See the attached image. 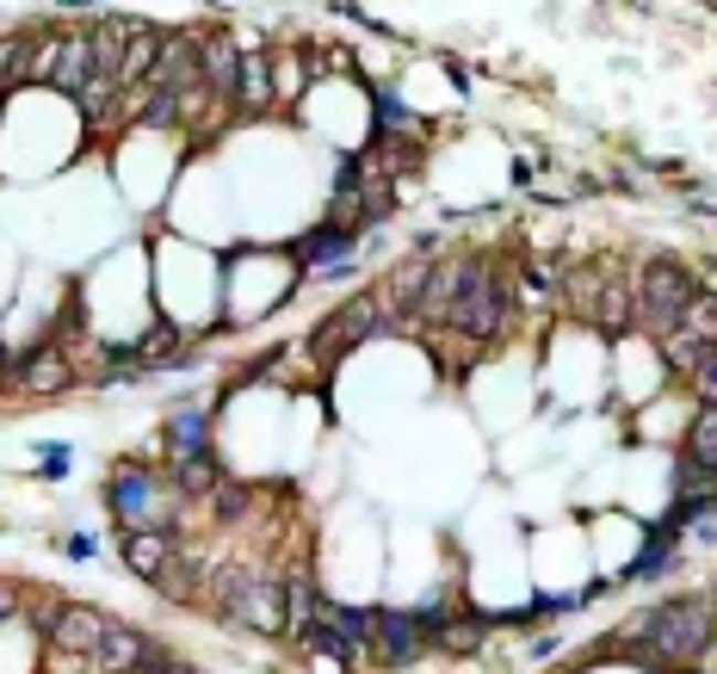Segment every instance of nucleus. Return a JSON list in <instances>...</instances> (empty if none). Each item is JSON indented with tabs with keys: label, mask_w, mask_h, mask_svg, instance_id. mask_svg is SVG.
Returning <instances> with one entry per match:
<instances>
[{
	"label": "nucleus",
	"mask_w": 717,
	"mask_h": 674,
	"mask_svg": "<svg viewBox=\"0 0 717 674\" xmlns=\"http://www.w3.org/2000/svg\"><path fill=\"white\" fill-rule=\"evenodd\" d=\"M674 569V538L650 533V545H643V557L631 569H624V581H655V576H668Z\"/></svg>",
	"instance_id": "21"
},
{
	"label": "nucleus",
	"mask_w": 717,
	"mask_h": 674,
	"mask_svg": "<svg viewBox=\"0 0 717 674\" xmlns=\"http://www.w3.org/2000/svg\"><path fill=\"white\" fill-rule=\"evenodd\" d=\"M711 607H717V588H711Z\"/></svg>",
	"instance_id": "31"
},
{
	"label": "nucleus",
	"mask_w": 717,
	"mask_h": 674,
	"mask_svg": "<svg viewBox=\"0 0 717 674\" xmlns=\"http://www.w3.org/2000/svg\"><path fill=\"white\" fill-rule=\"evenodd\" d=\"M211 502H217V520H223V526H235V520L248 514V489H242V483H223Z\"/></svg>",
	"instance_id": "25"
},
{
	"label": "nucleus",
	"mask_w": 717,
	"mask_h": 674,
	"mask_svg": "<svg viewBox=\"0 0 717 674\" xmlns=\"http://www.w3.org/2000/svg\"><path fill=\"white\" fill-rule=\"evenodd\" d=\"M693 298H699V291H693V279H686L681 260H650V267L631 279V315H638V329H650L655 341L681 334Z\"/></svg>",
	"instance_id": "4"
},
{
	"label": "nucleus",
	"mask_w": 717,
	"mask_h": 674,
	"mask_svg": "<svg viewBox=\"0 0 717 674\" xmlns=\"http://www.w3.org/2000/svg\"><path fill=\"white\" fill-rule=\"evenodd\" d=\"M75 471V452H68V446H44V464H38V477H50V483H56V477H68Z\"/></svg>",
	"instance_id": "27"
},
{
	"label": "nucleus",
	"mask_w": 717,
	"mask_h": 674,
	"mask_svg": "<svg viewBox=\"0 0 717 674\" xmlns=\"http://www.w3.org/2000/svg\"><path fill=\"white\" fill-rule=\"evenodd\" d=\"M217 612L242 631L285 638V581L260 576V569H223L217 576Z\"/></svg>",
	"instance_id": "5"
},
{
	"label": "nucleus",
	"mask_w": 717,
	"mask_h": 674,
	"mask_svg": "<svg viewBox=\"0 0 717 674\" xmlns=\"http://www.w3.org/2000/svg\"><path fill=\"white\" fill-rule=\"evenodd\" d=\"M377 329H390V315H384V298H377V291H358V298H353V303H341V310L328 315V322H322V329H315L303 346L334 360V353H346V346L372 341Z\"/></svg>",
	"instance_id": "7"
},
{
	"label": "nucleus",
	"mask_w": 717,
	"mask_h": 674,
	"mask_svg": "<svg viewBox=\"0 0 717 674\" xmlns=\"http://www.w3.org/2000/svg\"><path fill=\"white\" fill-rule=\"evenodd\" d=\"M32 81H50L56 94L75 99L87 81H94V50H87V25L81 32H63V38H44L38 44V63H32Z\"/></svg>",
	"instance_id": "8"
},
{
	"label": "nucleus",
	"mask_w": 717,
	"mask_h": 674,
	"mask_svg": "<svg viewBox=\"0 0 717 674\" xmlns=\"http://www.w3.org/2000/svg\"><path fill=\"white\" fill-rule=\"evenodd\" d=\"M168 483L180 489V502H186V495H204V502H211V495H217L229 477H223V464H217L211 452H199V458H173V464H168Z\"/></svg>",
	"instance_id": "17"
},
{
	"label": "nucleus",
	"mask_w": 717,
	"mask_h": 674,
	"mask_svg": "<svg viewBox=\"0 0 717 674\" xmlns=\"http://www.w3.org/2000/svg\"><path fill=\"white\" fill-rule=\"evenodd\" d=\"M272 106V56L266 50H248L242 56V81H235V111H266Z\"/></svg>",
	"instance_id": "18"
},
{
	"label": "nucleus",
	"mask_w": 717,
	"mask_h": 674,
	"mask_svg": "<svg viewBox=\"0 0 717 674\" xmlns=\"http://www.w3.org/2000/svg\"><path fill=\"white\" fill-rule=\"evenodd\" d=\"M711 643H717L711 595H686V600H662V607L638 612V619L612 638V650L631 656V662H668V668H686V662H699Z\"/></svg>",
	"instance_id": "2"
},
{
	"label": "nucleus",
	"mask_w": 717,
	"mask_h": 674,
	"mask_svg": "<svg viewBox=\"0 0 717 674\" xmlns=\"http://www.w3.org/2000/svg\"><path fill=\"white\" fill-rule=\"evenodd\" d=\"M693 391L705 396V408H717V353H705V360L693 365Z\"/></svg>",
	"instance_id": "26"
},
{
	"label": "nucleus",
	"mask_w": 717,
	"mask_h": 674,
	"mask_svg": "<svg viewBox=\"0 0 717 674\" xmlns=\"http://www.w3.org/2000/svg\"><path fill=\"white\" fill-rule=\"evenodd\" d=\"M242 56H248V50L235 44L229 32H211V38H204V99H217V106H235Z\"/></svg>",
	"instance_id": "12"
},
{
	"label": "nucleus",
	"mask_w": 717,
	"mask_h": 674,
	"mask_svg": "<svg viewBox=\"0 0 717 674\" xmlns=\"http://www.w3.org/2000/svg\"><path fill=\"white\" fill-rule=\"evenodd\" d=\"M38 44L32 38H0V81H32Z\"/></svg>",
	"instance_id": "24"
},
{
	"label": "nucleus",
	"mask_w": 717,
	"mask_h": 674,
	"mask_svg": "<svg viewBox=\"0 0 717 674\" xmlns=\"http://www.w3.org/2000/svg\"><path fill=\"white\" fill-rule=\"evenodd\" d=\"M161 446H168V458L211 452V408L186 403V408H173V415H161Z\"/></svg>",
	"instance_id": "15"
},
{
	"label": "nucleus",
	"mask_w": 717,
	"mask_h": 674,
	"mask_svg": "<svg viewBox=\"0 0 717 674\" xmlns=\"http://www.w3.org/2000/svg\"><path fill=\"white\" fill-rule=\"evenodd\" d=\"M161 662H173V656H168V650H156L137 625H118V619H111V631L99 638V650H94L99 674H142V668H161Z\"/></svg>",
	"instance_id": "9"
},
{
	"label": "nucleus",
	"mask_w": 717,
	"mask_h": 674,
	"mask_svg": "<svg viewBox=\"0 0 717 674\" xmlns=\"http://www.w3.org/2000/svg\"><path fill=\"white\" fill-rule=\"evenodd\" d=\"M427 285H434V267H427V260H403V267H390V279H384V291H377V298H384V315H415L421 310V298H427Z\"/></svg>",
	"instance_id": "16"
},
{
	"label": "nucleus",
	"mask_w": 717,
	"mask_h": 674,
	"mask_svg": "<svg viewBox=\"0 0 717 674\" xmlns=\"http://www.w3.org/2000/svg\"><path fill=\"white\" fill-rule=\"evenodd\" d=\"M180 118H186V94H161V87H142V125L168 130V125H180Z\"/></svg>",
	"instance_id": "22"
},
{
	"label": "nucleus",
	"mask_w": 717,
	"mask_h": 674,
	"mask_svg": "<svg viewBox=\"0 0 717 674\" xmlns=\"http://www.w3.org/2000/svg\"><path fill=\"white\" fill-rule=\"evenodd\" d=\"M142 674H199V668H186V662H161V668H142Z\"/></svg>",
	"instance_id": "30"
},
{
	"label": "nucleus",
	"mask_w": 717,
	"mask_h": 674,
	"mask_svg": "<svg viewBox=\"0 0 717 674\" xmlns=\"http://www.w3.org/2000/svg\"><path fill=\"white\" fill-rule=\"evenodd\" d=\"M38 625H44L50 650H63V656H87V662H94L99 638L111 631V612L87 607V600H56L50 612H38Z\"/></svg>",
	"instance_id": "6"
},
{
	"label": "nucleus",
	"mask_w": 717,
	"mask_h": 674,
	"mask_svg": "<svg viewBox=\"0 0 717 674\" xmlns=\"http://www.w3.org/2000/svg\"><path fill=\"white\" fill-rule=\"evenodd\" d=\"M19 607H25V595H19L13 581H0V625H7V619H19Z\"/></svg>",
	"instance_id": "28"
},
{
	"label": "nucleus",
	"mask_w": 717,
	"mask_h": 674,
	"mask_svg": "<svg viewBox=\"0 0 717 674\" xmlns=\"http://www.w3.org/2000/svg\"><path fill=\"white\" fill-rule=\"evenodd\" d=\"M303 81H310V63H297V56H272V106H291L303 94Z\"/></svg>",
	"instance_id": "23"
},
{
	"label": "nucleus",
	"mask_w": 717,
	"mask_h": 674,
	"mask_svg": "<svg viewBox=\"0 0 717 674\" xmlns=\"http://www.w3.org/2000/svg\"><path fill=\"white\" fill-rule=\"evenodd\" d=\"M686 458L717 477V408H699V415H693V427H686Z\"/></svg>",
	"instance_id": "20"
},
{
	"label": "nucleus",
	"mask_w": 717,
	"mask_h": 674,
	"mask_svg": "<svg viewBox=\"0 0 717 674\" xmlns=\"http://www.w3.org/2000/svg\"><path fill=\"white\" fill-rule=\"evenodd\" d=\"M358 248V236H346V229H334V223H315V229H303V236L291 242V260L297 267H315V272H334L346 267Z\"/></svg>",
	"instance_id": "13"
},
{
	"label": "nucleus",
	"mask_w": 717,
	"mask_h": 674,
	"mask_svg": "<svg viewBox=\"0 0 717 674\" xmlns=\"http://www.w3.org/2000/svg\"><path fill=\"white\" fill-rule=\"evenodd\" d=\"M68 384H75V365H68V346H56V341H44L38 353H25L13 365V391H25V396H56Z\"/></svg>",
	"instance_id": "11"
},
{
	"label": "nucleus",
	"mask_w": 717,
	"mask_h": 674,
	"mask_svg": "<svg viewBox=\"0 0 717 674\" xmlns=\"http://www.w3.org/2000/svg\"><path fill=\"white\" fill-rule=\"evenodd\" d=\"M94 550H99V545H94L87 533H75V538H68V557H94Z\"/></svg>",
	"instance_id": "29"
},
{
	"label": "nucleus",
	"mask_w": 717,
	"mask_h": 674,
	"mask_svg": "<svg viewBox=\"0 0 717 674\" xmlns=\"http://www.w3.org/2000/svg\"><path fill=\"white\" fill-rule=\"evenodd\" d=\"M514 272H495L489 260H439L434 267V285L421 298V322L434 329H452L464 334L470 346H489L507 334L514 322Z\"/></svg>",
	"instance_id": "1"
},
{
	"label": "nucleus",
	"mask_w": 717,
	"mask_h": 674,
	"mask_svg": "<svg viewBox=\"0 0 717 674\" xmlns=\"http://www.w3.org/2000/svg\"><path fill=\"white\" fill-rule=\"evenodd\" d=\"M372 99H377V125H384V137H415L421 142V118H408V106L396 99V87H372Z\"/></svg>",
	"instance_id": "19"
},
{
	"label": "nucleus",
	"mask_w": 717,
	"mask_h": 674,
	"mask_svg": "<svg viewBox=\"0 0 717 674\" xmlns=\"http://www.w3.org/2000/svg\"><path fill=\"white\" fill-rule=\"evenodd\" d=\"M186 550H180V533H130L125 538V564H130V576H142L149 588H156L161 576H168L173 564H180Z\"/></svg>",
	"instance_id": "14"
},
{
	"label": "nucleus",
	"mask_w": 717,
	"mask_h": 674,
	"mask_svg": "<svg viewBox=\"0 0 717 674\" xmlns=\"http://www.w3.org/2000/svg\"><path fill=\"white\" fill-rule=\"evenodd\" d=\"M427 650V625H421V612H408V607H377V650L372 656L384 662V668H408V662Z\"/></svg>",
	"instance_id": "10"
},
{
	"label": "nucleus",
	"mask_w": 717,
	"mask_h": 674,
	"mask_svg": "<svg viewBox=\"0 0 717 674\" xmlns=\"http://www.w3.org/2000/svg\"><path fill=\"white\" fill-rule=\"evenodd\" d=\"M711 13H717V7H711Z\"/></svg>",
	"instance_id": "32"
},
{
	"label": "nucleus",
	"mask_w": 717,
	"mask_h": 674,
	"mask_svg": "<svg viewBox=\"0 0 717 674\" xmlns=\"http://www.w3.org/2000/svg\"><path fill=\"white\" fill-rule=\"evenodd\" d=\"M106 507L130 533H180V489L161 483L142 458H118L106 477Z\"/></svg>",
	"instance_id": "3"
}]
</instances>
